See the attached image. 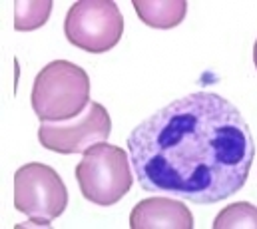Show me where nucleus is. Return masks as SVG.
Instances as JSON below:
<instances>
[{
    "label": "nucleus",
    "mask_w": 257,
    "mask_h": 229,
    "mask_svg": "<svg viewBox=\"0 0 257 229\" xmlns=\"http://www.w3.org/2000/svg\"><path fill=\"white\" fill-rule=\"evenodd\" d=\"M110 132L112 120L108 110L98 102H90L88 112L80 120L42 124L38 130V140L46 150L56 154H84L94 144L106 142Z\"/></svg>",
    "instance_id": "6"
},
{
    "label": "nucleus",
    "mask_w": 257,
    "mask_h": 229,
    "mask_svg": "<svg viewBox=\"0 0 257 229\" xmlns=\"http://www.w3.org/2000/svg\"><path fill=\"white\" fill-rule=\"evenodd\" d=\"M140 20L152 28H174L182 24L188 12V2L184 0H174V2H146V0H136L132 2Z\"/></svg>",
    "instance_id": "8"
},
{
    "label": "nucleus",
    "mask_w": 257,
    "mask_h": 229,
    "mask_svg": "<svg viewBox=\"0 0 257 229\" xmlns=\"http://www.w3.org/2000/svg\"><path fill=\"white\" fill-rule=\"evenodd\" d=\"M122 32L124 18L112 0H80L66 14V38L84 52L102 54L112 50L120 42Z\"/></svg>",
    "instance_id": "4"
},
{
    "label": "nucleus",
    "mask_w": 257,
    "mask_h": 229,
    "mask_svg": "<svg viewBox=\"0 0 257 229\" xmlns=\"http://www.w3.org/2000/svg\"><path fill=\"white\" fill-rule=\"evenodd\" d=\"M128 150L146 191L193 203L237 193L255 156L245 118L211 92L184 96L148 116L128 136Z\"/></svg>",
    "instance_id": "1"
},
{
    "label": "nucleus",
    "mask_w": 257,
    "mask_h": 229,
    "mask_svg": "<svg viewBox=\"0 0 257 229\" xmlns=\"http://www.w3.org/2000/svg\"><path fill=\"white\" fill-rule=\"evenodd\" d=\"M130 225L144 227H193V215L176 197H150L140 201L130 215Z\"/></svg>",
    "instance_id": "7"
},
{
    "label": "nucleus",
    "mask_w": 257,
    "mask_h": 229,
    "mask_svg": "<svg viewBox=\"0 0 257 229\" xmlns=\"http://www.w3.org/2000/svg\"><path fill=\"white\" fill-rule=\"evenodd\" d=\"M90 106V78L84 68L54 60L46 64L32 86V110L42 124L70 122Z\"/></svg>",
    "instance_id": "2"
},
{
    "label": "nucleus",
    "mask_w": 257,
    "mask_h": 229,
    "mask_svg": "<svg viewBox=\"0 0 257 229\" xmlns=\"http://www.w3.org/2000/svg\"><path fill=\"white\" fill-rule=\"evenodd\" d=\"M253 62H255V68H257V40L255 44H253Z\"/></svg>",
    "instance_id": "11"
},
{
    "label": "nucleus",
    "mask_w": 257,
    "mask_h": 229,
    "mask_svg": "<svg viewBox=\"0 0 257 229\" xmlns=\"http://www.w3.org/2000/svg\"><path fill=\"white\" fill-rule=\"evenodd\" d=\"M213 227H257V207L247 201H237L227 205L213 219Z\"/></svg>",
    "instance_id": "10"
},
{
    "label": "nucleus",
    "mask_w": 257,
    "mask_h": 229,
    "mask_svg": "<svg viewBox=\"0 0 257 229\" xmlns=\"http://www.w3.org/2000/svg\"><path fill=\"white\" fill-rule=\"evenodd\" d=\"M54 2L42 0V2H16L14 4V28L16 30H34L46 24Z\"/></svg>",
    "instance_id": "9"
},
{
    "label": "nucleus",
    "mask_w": 257,
    "mask_h": 229,
    "mask_svg": "<svg viewBox=\"0 0 257 229\" xmlns=\"http://www.w3.org/2000/svg\"><path fill=\"white\" fill-rule=\"evenodd\" d=\"M132 162L118 146L94 144L82 154L76 166V179L82 195L96 205H114L132 187Z\"/></svg>",
    "instance_id": "3"
},
{
    "label": "nucleus",
    "mask_w": 257,
    "mask_h": 229,
    "mask_svg": "<svg viewBox=\"0 0 257 229\" xmlns=\"http://www.w3.org/2000/svg\"><path fill=\"white\" fill-rule=\"evenodd\" d=\"M14 207L48 225L68 207V189L50 166L32 162L14 173Z\"/></svg>",
    "instance_id": "5"
}]
</instances>
